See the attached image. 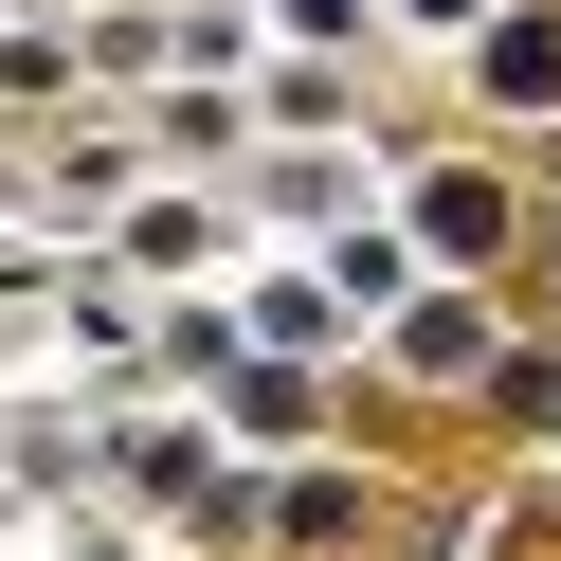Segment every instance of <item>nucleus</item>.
I'll list each match as a JSON object with an SVG mask.
<instances>
[{
  "label": "nucleus",
  "instance_id": "obj_1",
  "mask_svg": "<svg viewBox=\"0 0 561 561\" xmlns=\"http://www.w3.org/2000/svg\"><path fill=\"white\" fill-rule=\"evenodd\" d=\"M489 91H561V19H507L489 37Z\"/></svg>",
  "mask_w": 561,
  "mask_h": 561
}]
</instances>
